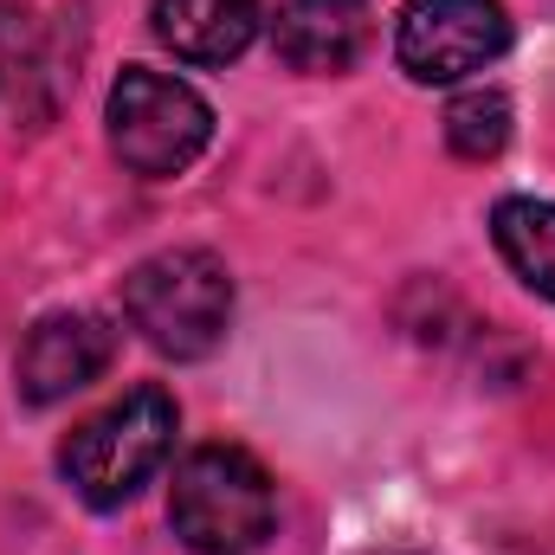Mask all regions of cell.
Here are the masks:
<instances>
[{"instance_id": "30bf717a", "label": "cell", "mask_w": 555, "mask_h": 555, "mask_svg": "<svg viewBox=\"0 0 555 555\" xmlns=\"http://www.w3.org/2000/svg\"><path fill=\"white\" fill-rule=\"evenodd\" d=\"M446 142H452V155H465V162H491V155L511 142V98H504V91H465V98H452V111H446Z\"/></svg>"}, {"instance_id": "5b68a950", "label": "cell", "mask_w": 555, "mask_h": 555, "mask_svg": "<svg viewBox=\"0 0 555 555\" xmlns=\"http://www.w3.org/2000/svg\"><path fill=\"white\" fill-rule=\"evenodd\" d=\"M511 52V13L498 0H408L395 59L414 85H459Z\"/></svg>"}, {"instance_id": "8992f818", "label": "cell", "mask_w": 555, "mask_h": 555, "mask_svg": "<svg viewBox=\"0 0 555 555\" xmlns=\"http://www.w3.org/2000/svg\"><path fill=\"white\" fill-rule=\"evenodd\" d=\"M117 356V330L91 310H52L26 330L20 356H13V388L26 408H52L72 401L78 388H91Z\"/></svg>"}, {"instance_id": "3957f363", "label": "cell", "mask_w": 555, "mask_h": 555, "mask_svg": "<svg viewBox=\"0 0 555 555\" xmlns=\"http://www.w3.org/2000/svg\"><path fill=\"white\" fill-rule=\"evenodd\" d=\"M175 433H181V414L162 388H130L124 401H111L104 414H91L59 452L72 491L98 511H117L130 504L142 485L168 465L175 452Z\"/></svg>"}, {"instance_id": "9c48e42d", "label": "cell", "mask_w": 555, "mask_h": 555, "mask_svg": "<svg viewBox=\"0 0 555 555\" xmlns=\"http://www.w3.org/2000/svg\"><path fill=\"white\" fill-rule=\"evenodd\" d=\"M491 240H498V259L537 297L555 304V207L550 201H530V194L498 201L491 207Z\"/></svg>"}, {"instance_id": "277c9868", "label": "cell", "mask_w": 555, "mask_h": 555, "mask_svg": "<svg viewBox=\"0 0 555 555\" xmlns=\"http://www.w3.org/2000/svg\"><path fill=\"white\" fill-rule=\"evenodd\" d=\"M111 149L117 162L142 175V181H168L181 175L207 137H214V111L207 98L175 78V72H149V65H130L117 85H111Z\"/></svg>"}, {"instance_id": "52a82bcc", "label": "cell", "mask_w": 555, "mask_h": 555, "mask_svg": "<svg viewBox=\"0 0 555 555\" xmlns=\"http://www.w3.org/2000/svg\"><path fill=\"white\" fill-rule=\"evenodd\" d=\"M272 46L291 72L336 78L369 52V7L362 0H284L272 20Z\"/></svg>"}, {"instance_id": "ba28073f", "label": "cell", "mask_w": 555, "mask_h": 555, "mask_svg": "<svg viewBox=\"0 0 555 555\" xmlns=\"http://www.w3.org/2000/svg\"><path fill=\"white\" fill-rule=\"evenodd\" d=\"M259 0H155V39L188 65H227L253 46Z\"/></svg>"}, {"instance_id": "7a4b0ae2", "label": "cell", "mask_w": 555, "mask_h": 555, "mask_svg": "<svg viewBox=\"0 0 555 555\" xmlns=\"http://www.w3.org/2000/svg\"><path fill=\"white\" fill-rule=\"evenodd\" d=\"M124 317L155 356L201 362L220 349V336L233 323V278L201 246L155 253L124 278Z\"/></svg>"}, {"instance_id": "6da1fadb", "label": "cell", "mask_w": 555, "mask_h": 555, "mask_svg": "<svg viewBox=\"0 0 555 555\" xmlns=\"http://www.w3.org/2000/svg\"><path fill=\"white\" fill-rule=\"evenodd\" d=\"M168 524L194 555H253L278 524L272 472L246 446H201L175 465Z\"/></svg>"}]
</instances>
